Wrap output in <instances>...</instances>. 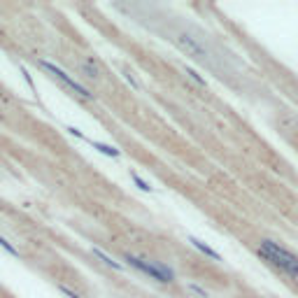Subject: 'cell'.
<instances>
[{
    "label": "cell",
    "instance_id": "cell-1",
    "mask_svg": "<svg viewBox=\"0 0 298 298\" xmlns=\"http://www.w3.org/2000/svg\"><path fill=\"white\" fill-rule=\"evenodd\" d=\"M259 254L266 259L270 266H275L277 270H282L284 275L291 279H298V256L294 252H289L287 247H282L275 240H263L259 245Z\"/></svg>",
    "mask_w": 298,
    "mask_h": 298
},
{
    "label": "cell",
    "instance_id": "cell-2",
    "mask_svg": "<svg viewBox=\"0 0 298 298\" xmlns=\"http://www.w3.org/2000/svg\"><path fill=\"white\" fill-rule=\"evenodd\" d=\"M124 261H126L130 268H135L138 273L142 275H149L151 279L156 282H163V284H170L175 282V270L166 263H159V261H147L142 256H135V254H124Z\"/></svg>",
    "mask_w": 298,
    "mask_h": 298
},
{
    "label": "cell",
    "instance_id": "cell-3",
    "mask_svg": "<svg viewBox=\"0 0 298 298\" xmlns=\"http://www.w3.org/2000/svg\"><path fill=\"white\" fill-rule=\"evenodd\" d=\"M37 65H40L42 70H47L49 74H54V77H56L58 82H63V84L68 86V89H73V91L77 93V96L86 98V100H93V93H91V91H89L86 86H82L79 82H77V79H73L70 74L65 73V70H61L58 65H54L52 61H47V58H37Z\"/></svg>",
    "mask_w": 298,
    "mask_h": 298
},
{
    "label": "cell",
    "instance_id": "cell-4",
    "mask_svg": "<svg viewBox=\"0 0 298 298\" xmlns=\"http://www.w3.org/2000/svg\"><path fill=\"white\" fill-rule=\"evenodd\" d=\"M175 44H177L184 54L193 56V58H207V49H205V44H203L196 35H191V33H177Z\"/></svg>",
    "mask_w": 298,
    "mask_h": 298
},
{
    "label": "cell",
    "instance_id": "cell-5",
    "mask_svg": "<svg viewBox=\"0 0 298 298\" xmlns=\"http://www.w3.org/2000/svg\"><path fill=\"white\" fill-rule=\"evenodd\" d=\"M189 245H191L193 249H198V252H201L203 256H210V259H214V261H224L222 254H219V252H217L214 247H210L207 242H203V240H198L196 235H191V238H189Z\"/></svg>",
    "mask_w": 298,
    "mask_h": 298
},
{
    "label": "cell",
    "instance_id": "cell-6",
    "mask_svg": "<svg viewBox=\"0 0 298 298\" xmlns=\"http://www.w3.org/2000/svg\"><path fill=\"white\" fill-rule=\"evenodd\" d=\"M91 254L96 256L98 261H103V263H105L107 268H112V270H119V273L124 270V263H121V261H114L112 256L105 254V252H103V249H98V247H93V249H91Z\"/></svg>",
    "mask_w": 298,
    "mask_h": 298
},
{
    "label": "cell",
    "instance_id": "cell-7",
    "mask_svg": "<svg viewBox=\"0 0 298 298\" xmlns=\"http://www.w3.org/2000/svg\"><path fill=\"white\" fill-rule=\"evenodd\" d=\"M79 73L84 74L86 79H91V82H98V79H100V73H98L96 63H93L91 58H84V61L79 63Z\"/></svg>",
    "mask_w": 298,
    "mask_h": 298
},
{
    "label": "cell",
    "instance_id": "cell-8",
    "mask_svg": "<svg viewBox=\"0 0 298 298\" xmlns=\"http://www.w3.org/2000/svg\"><path fill=\"white\" fill-rule=\"evenodd\" d=\"M89 145L96 149V151H100V154L110 156V159H119V156H121V151H119L117 147H112V145H105V142H96V140H91Z\"/></svg>",
    "mask_w": 298,
    "mask_h": 298
},
{
    "label": "cell",
    "instance_id": "cell-9",
    "mask_svg": "<svg viewBox=\"0 0 298 298\" xmlns=\"http://www.w3.org/2000/svg\"><path fill=\"white\" fill-rule=\"evenodd\" d=\"M130 180L135 182V186H138L140 191H145V193H151V191H154V186H149V182L142 180L138 172H130Z\"/></svg>",
    "mask_w": 298,
    "mask_h": 298
},
{
    "label": "cell",
    "instance_id": "cell-10",
    "mask_svg": "<svg viewBox=\"0 0 298 298\" xmlns=\"http://www.w3.org/2000/svg\"><path fill=\"white\" fill-rule=\"evenodd\" d=\"M184 73H186V77H189L191 82H196V84H198V86H203V89L207 86V82H205V79H203V77H201V74H198V73H196L193 68H189V65H184Z\"/></svg>",
    "mask_w": 298,
    "mask_h": 298
},
{
    "label": "cell",
    "instance_id": "cell-11",
    "mask_svg": "<svg viewBox=\"0 0 298 298\" xmlns=\"http://www.w3.org/2000/svg\"><path fill=\"white\" fill-rule=\"evenodd\" d=\"M0 247H2V249H5L7 254H12V256H17V259H19V249L12 245V242H7V240H5L2 235H0Z\"/></svg>",
    "mask_w": 298,
    "mask_h": 298
},
{
    "label": "cell",
    "instance_id": "cell-12",
    "mask_svg": "<svg viewBox=\"0 0 298 298\" xmlns=\"http://www.w3.org/2000/svg\"><path fill=\"white\" fill-rule=\"evenodd\" d=\"M65 130H68V133H70L73 138L82 140V142H91V140L86 138V135H84V133H82V130H79V128H74V126H65Z\"/></svg>",
    "mask_w": 298,
    "mask_h": 298
},
{
    "label": "cell",
    "instance_id": "cell-13",
    "mask_svg": "<svg viewBox=\"0 0 298 298\" xmlns=\"http://www.w3.org/2000/svg\"><path fill=\"white\" fill-rule=\"evenodd\" d=\"M56 287H58V291H61L65 298H82L79 294H77V291H73V289L68 287V284H56Z\"/></svg>",
    "mask_w": 298,
    "mask_h": 298
},
{
    "label": "cell",
    "instance_id": "cell-14",
    "mask_svg": "<svg viewBox=\"0 0 298 298\" xmlns=\"http://www.w3.org/2000/svg\"><path fill=\"white\" fill-rule=\"evenodd\" d=\"M21 74H23V79H26V84L31 86V91H33V93H37V86H35V82H33V77L28 74V70H26V68H21Z\"/></svg>",
    "mask_w": 298,
    "mask_h": 298
},
{
    "label": "cell",
    "instance_id": "cell-15",
    "mask_svg": "<svg viewBox=\"0 0 298 298\" xmlns=\"http://www.w3.org/2000/svg\"><path fill=\"white\" fill-rule=\"evenodd\" d=\"M189 289H191L193 294H198L201 298H210V296H207V291H205L203 287H198V284H189Z\"/></svg>",
    "mask_w": 298,
    "mask_h": 298
}]
</instances>
